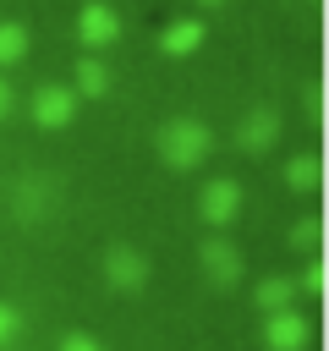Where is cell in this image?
<instances>
[{"mask_svg": "<svg viewBox=\"0 0 329 351\" xmlns=\"http://www.w3.org/2000/svg\"><path fill=\"white\" fill-rule=\"evenodd\" d=\"M159 159H164V170H197L208 154H214V132L197 121V115H175V121H164L159 126Z\"/></svg>", "mask_w": 329, "mask_h": 351, "instance_id": "obj_1", "label": "cell"}, {"mask_svg": "<svg viewBox=\"0 0 329 351\" xmlns=\"http://www.w3.org/2000/svg\"><path fill=\"white\" fill-rule=\"evenodd\" d=\"M77 104H82V99H77L66 82H44V88H33L27 115H33L38 132H66V126L77 121Z\"/></svg>", "mask_w": 329, "mask_h": 351, "instance_id": "obj_2", "label": "cell"}, {"mask_svg": "<svg viewBox=\"0 0 329 351\" xmlns=\"http://www.w3.org/2000/svg\"><path fill=\"white\" fill-rule=\"evenodd\" d=\"M197 258H203V274H208L214 291H236L241 274H247V258H241V247H236L230 236H203Z\"/></svg>", "mask_w": 329, "mask_h": 351, "instance_id": "obj_3", "label": "cell"}, {"mask_svg": "<svg viewBox=\"0 0 329 351\" xmlns=\"http://www.w3.org/2000/svg\"><path fill=\"white\" fill-rule=\"evenodd\" d=\"M77 44H82L88 55H104L110 44H121V11H115L110 0H88V5L77 11Z\"/></svg>", "mask_w": 329, "mask_h": 351, "instance_id": "obj_4", "label": "cell"}, {"mask_svg": "<svg viewBox=\"0 0 329 351\" xmlns=\"http://www.w3.org/2000/svg\"><path fill=\"white\" fill-rule=\"evenodd\" d=\"M148 258L137 252V247H126V241H115V247H104V285L110 291H121V296H137L143 285H148Z\"/></svg>", "mask_w": 329, "mask_h": 351, "instance_id": "obj_5", "label": "cell"}, {"mask_svg": "<svg viewBox=\"0 0 329 351\" xmlns=\"http://www.w3.org/2000/svg\"><path fill=\"white\" fill-rule=\"evenodd\" d=\"M197 214H203V225H208V230L236 225V214H241V181H230V176L203 181V192H197Z\"/></svg>", "mask_w": 329, "mask_h": 351, "instance_id": "obj_6", "label": "cell"}, {"mask_svg": "<svg viewBox=\"0 0 329 351\" xmlns=\"http://www.w3.org/2000/svg\"><path fill=\"white\" fill-rule=\"evenodd\" d=\"M307 340H313V324L296 307H280V313L263 318V346L269 351H307Z\"/></svg>", "mask_w": 329, "mask_h": 351, "instance_id": "obj_7", "label": "cell"}, {"mask_svg": "<svg viewBox=\"0 0 329 351\" xmlns=\"http://www.w3.org/2000/svg\"><path fill=\"white\" fill-rule=\"evenodd\" d=\"M274 137H280V110H269V104H258L236 121V148L241 154H269Z\"/></svg>", "mask_w": 329, "mask_h": 351, "instance_id": "obj_8", "label": "cell"}, {"mask_svg": "<svg viewBox=\"0 0 329 351\" xmlns=\"http://www.w3.org/2000/svg\"><path fill=\"white\" fill-rule=\"evenodd\" d=\"M203 38H208V22H203V16H175V22H164V27H159V55H170V60L197 55V49H203Z\"/></svg>", "mask_w": 329, "mask_h": 351, "instance_id": "obj_9", "label": "cell"}, {"mask_svg": "<svg viewBox=\"0 0 329 351\" xmlns=\"http://www.w3.org/2000/svg\"><path fill=\"white\" fill-rule=\"evenodd\" d=\"M252 307L258 313H280V307H296V274H269L252 285Z\"/></svg>", "mask_w": 329, "mask_h": 351, "instance_id": "obj_10", "label": "cell"}, {"mask_svg": "<svg viewBox=\"0 0 329 351\" xmlns=\"http://www.w3.org/2000/svg\"><path fill=\"white\" fill-rule=\"evenodd\" d=\"M77 99H104L110 93V66L99 55H77V82H71Z\"/></svg>", "mask_w": 329, "mask_h": 351, "instance_id": "obj_11", "label": "cell"}, {"mask_svg": "<svg viewBox=\"0 0 329 351\" xmlns=\"http://www.w3.org/2000/svg\"><path fill=\"white\" fill-rule=\"evenodd\" d=\"M16 219H49V192H44V181H22L16 186Z\"/></svg>", "mask_w": 329, "mask_h": 351, "instance_id": "obj_12", "label": "cell"}, {"mask_svg": "<svg viewBox=\"0 0 329 351\" xmlns=\"http://www.w3.org/2000/svg\"><path fill=\"white\" fill-rule=\"evenodd\" d=\"M27 49H33V33H27V22H0V66H16Z\"/></svg>", "mask_w": 329, "mask_h": 351, "instance_id": "obj_13", "label": "cell"}, {"mask_svg": "<svg viewBox=\"0 0 329 351\" xmlns=\"http://www.w3.org/2000/svg\"><path fill=\"white\" fill-rule=\"evenodd\" d=\"M285 186H291V192H313V186H318V159H313V154L285 159Z\"/></svg>", "mask_w": 329, "mask_h": 351, "instance_id": "obj_14", "label": "cell"}, {"mask_svg": "<svg viewBox=\"0 0 329 351\" xmlns=\"http://www.w3.org/2000/svg\"><path fill=\"white\" fill-rule=\"evenodd\" d=\"M16 335H22V313H16L11 302H0V351H5Z\"/></svg>", "mask_w": 329, "mask_h": 351, "instance_id": "obj_15", "label": "cell"}, {"mask_svg": "<svg viewBox=\"0 0 329 351\" xmlns=\"http://www.w3.org/2000/svg\"><path fill=\"white\" fill-rule=\"evenodd\" d=\"M55 351H104V346H99L93 335H60V346H55Z\"/></svg>", "mask_w": 329, "mask_h": 351, "instance_id": "obj_16", "label": "cell"}, {"mask_svg": "<svg viewBox=\"0 0 329 351\" xmlns=\"http://www.w3.org/2000/svg\"><path fill=\"white\" fill-rule=\"evenodd\" d=\"M318 241V225H302V230H291V247H313Z\"/></svg>", "mask_w": 329, "mask_h": 351, "instance_id": "obj_17", "label": "cell"}, {"mask_svg": "<svg viewBox=\"0 0 329 351\" xmlns=\"http://www.w3.org/2000/svg\"><path fill=\"white\" fill-rule=\"evenodd\" d=\"M11 110H16V93H11V82H5V77H0V121H5V115H11Z\"/></svg>", "mask_w": 329, "mask_h": 351, "instance_id": "obj_18", "label": "cell"}, {"mask_svg": "<svg viewBox=\"0 0 329 351\" xmlns=\"http://www.w3.org/2000/svg\"><path fill=\"white\" fill-rule=\"evenodd\" d=\"M197 5H203V11H219V5H230V0H197Z\"/></svg>", "mask_w": 329, "mask_h": 351, "instance_id": "obj_19", "label": "cell"}]
</instances>
